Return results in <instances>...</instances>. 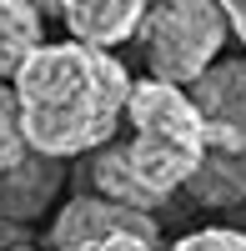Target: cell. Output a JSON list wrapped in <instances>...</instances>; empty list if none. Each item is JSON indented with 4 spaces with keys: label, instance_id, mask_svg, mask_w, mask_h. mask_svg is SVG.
Masks as SVG:
<instances>
[{
    "label": "cell",
    "instance_id": "3957f363",
    "mask_svg": "<svg viewBox=\"0 0 246 251\" xmlns=\"http://www.w3.org/2000/svg\"><path fill=\"white\" fill-rule=\"evenodd\" d=\"M136 40L156 80L191 86L226 46V15L216 0H146Z\"/></svg>",
    "mask_w": 246,
    "mask_h": 251
},
{
    "label": "cell",
    "instance_id": "8fae6325",
    "mask_svg": "<svg viewBox=\"0 0 246 251\" xmlns=\"http://www.w3.org/2000/svg\"><path fill=\"white\" fill-rule=\"evenodd\" d=\"M171 251H246V231H231V226H206V231H191L171 241Z\"/></svg>",
    "mask_w": 246,
    "mask_h": 251
},
{
    "label": "cell",
    "instance_id": "9c48e42d",
    "mask_svg": "<svg viewBox=\"0 0 246 251\" xmlns=\"http://www.w3.org/2000/svg\"><path fill=\"white\" fill-rule=\"evenodd\" d=\"M186 191L201 201V206H236L246 196V156H231V151H206L196 161V171L186 181Z\"/></svg>",
    "mask_w": 246,
    "mask_h": 251
},
{
    "label": "cell",
    "instance_id": "30bf717a",
    "mask_svg": "<svg viewBox=\"0 0 246 251\" xmlns=\"http://www.w3.org/2000/svg\"><path fill=\"white\" fill-rule=\"evenodd\" d=\"M25 151H30V146H25V131H20L15 91H10V80H0V171H5V166H15Z\"/></svg>",
    "mask_w": 246,
    "mask_h": 251
},
{
    "label": "cell",
    "instance_id": "8992f818",
    "mask_svg": "<svg viewBox=\"0 0 246 251\" xmlns=\"http://www.w3.org/2000/svg\"><path fill=\"white\" fill-rule=\"evenodd\" d=\"M60 191V161L25 151L15 166L0 171V221H35Z\"/></svg>",
    "mask_w": 246,
    "mask_h": 251
},
{
    "label": "cell",
    "instance_id": "7a4b0ae2",
    "mask_svg": "<svg viewBox=\"0 0 246 251\" xmlns=\"http://www.w3.org/2000/svg\"><path fill=\"white\" fill-rule=\"evenodd\" d=\"M121 121L131 126V136L126 141L111 136L106 146H96L91 181L100 196L151 211L191 181L196 161L206 156V131H201V116L191 106L186 86H171V80H156V75L131 80Z\"/></svg>",
    "mask_w": 246,
    "mask_h": 251
},
{
    "label": "cell",
    "instance_id": "277c9868",
    "mask_svg": "<svg viewBox=\"0 0 246 251\" xmlns=\"http://www.w3.org/2000/svg\"><path fill=\"white\" fill-rule=\"evenodd\" d=\"M191 106L206 131V151L246 156V60H211L191 86Z\"/></svg>",
    "mask_w": 246,
    "mask_h": 251
},
{
    "label": "cell",
    "instance_id": "5bb4252c",
    "mask_svg": "<svg viewBox=\"0 0 246 251\" xmlns=\"http://www.w3.org/2000/svg\"><path fill=\"white\" fill-rule=\"evenodd\" d=\"M30 5H35L40 15H60V0H30Z\"/></svg>",
    "mask_w": 246,
    "mask_h": 251
},
{
    "label": "cell",
    "instance_id": "4fadbf2b",
    "mask_svg": "<svg viewBox=\"0 0 246 251\" xmlns=\"http://www.w3.org/2000/svg\"><path fill=\"white\" fill-rule=\"evenodd\" d=\"M221 5V15H226V30L246 46V0H216Z\"/></svg>",
    "mask_w": 246,
    "mask_h": 251
},
{
    "label": "cell",
    "instance_id": "ba28073f",
    "mask_svg": "<svg viewBox=\"0 0 246 251\" xmlns=\"http://www.w3.org/2000/svg\"><path fill=\"white\" fill-rule=\"evenodd\" d=\"M35 46H46V15L30 0H0V80L25 66Z\"/></svg>",
    "mask_w": 246,
    "mask_h": 251
},
{
    "label": "cell",
    "instance_id": "7c38bea8",
    "mask_svg": "<svg viewBox=\"0 0 246 251\" xmlns=\"http://www.w3.org/2000/svg\"><path fill=\"white\" fill-rule=\"evenodd\" d=\"M66 251H156V241L146 236H100V241H80V246H66Z\"/></svg>",
    "mask_w": 246,
    "mask_h": 251
},
{
    "label": "cell",
    "instance_id": "5b68a950",
    "mask_svg": "<svg viewBox=\"0 0 246 251\" xmlns=\"http://www.w3.org/2000/svg\"><path fill=\"white\" fill-rule=\"evenodd\" d=\"M146 236L156 241V221L151 211H136V206H121L111 196H71L60 206V216L50 221V251H66L80 241H100V236Z\"/></svg>",
    "mask_w": 246,
    "mask_h": 251
},
{
    "label": "cell",
    "instance_id": "9a60e30c",
    "mask_svg": "<svg viewBox=\"0 0 246 251\" xmlns=\"http://www.w3.org/2000/svg\"><path fill=\"white\" fill-rule=\"evenodd\" d=\"M5 251H40V246H25V241H15V246H5Z\"/></svg>",
    "mask_w": 246,
    "mask_h": 251
},
{
    "label": "cell",
    "instance_id": "52a82bcc",
    "mask_svg": "<svg viewBox=\"0 0 246 251\" xmlns=\"http://www.w3.org/2000/svg\"><path fill=\"white\" fill-rule=\"evenodd\" d=\"M146 0H60V20H66L71 40L116 50L121 40H131L141 25Z\"/></svg>",
    "mask_w": 246,
    "mask_h": 251
},
{
    "label": "cell",
    "instance_id": "6da1fadb",
    "mask_svg": "<svg viewBox=\"0 0 246 251\" xmlns=\"http://www.w3.org/2000/svg\"><path fill=\"white\" fill-rule=\"evenodd\" d=\"M25 146L40 156H80L116 136L131 96V71L116 50L86 46V40H55L35 46L30 60L10 75Z\"/></svg>",
    "mask_w": 246,
    "mask_h": 251
}]
</instances>
